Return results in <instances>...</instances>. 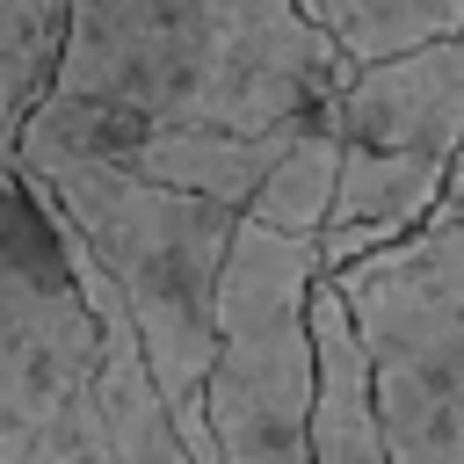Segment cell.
I'll use <instances>...</instances> for the list:
<instances>
[{"label":"cell","mask_w":464,"mask_h":464,"mask_svg":"<svg viewBox=\"0 0 464 464\" xmlns=\"http://www.w3.org/2000/svg\"><path fill=\"white\" fill-rule=\"evenodd\" d=\"M348 72L297 0H65L29 130L246 218L268 167L334 123Z\"/></svg>","instance_id":"1"},{"label":"cell","mask_w":464,"mask_h":464,"mask_svg":"<svg viewBox=\"0 0 464 464\" xmlns=\"http://www.w3.org/2000/svg\"><path fill=\"white\" fill-rule=\"evenodd\" d=\"M58 44L0 58V464H123L102 406V319L80 290V232L22 167Z\"/></svg>","instance_id":"2"},{"label":"cell","mask_w":464,"mask_h":464,"mask_svg":"<svg viewBox=\"0 0 464 464\" xmlns=\"http://www.w3.org/2000/svg\"><path fill=\"white\" fill-rule=\"evenodd\" d=\"M22 167L36 174V188L65 210V225L87 239V254L123 290L145 370L167 399V420H174L188 464H218L210 420H203V384L218 362V290H225V254L239 232V210L188 196V188H160L116 160L44 138L29 123H22Z\"/></svg>","instance_id":"3"},{"label":"cell","mask_w":464,"mask_h":464,"mask_svg":"<svg viewBox=\"0 0 464 464\" xmlns=\"http://www.w3.org/2000/svg\"><path fill=\"white\" fill-rule=\"evenodd\" d=\"M370 355L384 464H464V167L435 218L334 276Z\"/></svg>","instance_id":"4"},{"label":"cell","mask_w":464,"mask_h":464,"mask_svg":"<svg viewBox=\"0 0 464 464\" xmlns=\"http://www.w3.org/2000/svg\"><path fill=\"white\" fill-rule=\"evenodd\" d=\"M334 210L319 232V268L341 276L406 232H420L464 160V29L370 58L334 102Z\"/></svg>","instance_id":"5"},{"label":"cell","mask_w":464,"mask_h":464,"mask_svg":"<svg viewBox=\"0 0 464 464\" xmlns=\"http://www.w3.org/2000/svg\"><path fill=\"white\" fill-rule=\"evenodd\" d=\"M319 239L268 232L239 218L218 290V362L203 384V420L218 464H312V283Z\"/></svg>","instance_id":"6"},{"label":"cell","mask_w":464,"mask_h":464,"mask_svg":"<svg viewBox=\"0 0 464 464\" xmlns=\"http://www.w3.org/2000/svg\"><path fill=\"white\" fill-rule=\"evenodd\" d=\"M312 362H319L312 464H384V428H377V399H370V355L355 341V319H348V297L334 290V276L312 283Z\"/></svg>","instance_id":"7"},{"label":"cell","mask_w":464,"mask_h":464,"mask_svg":"<svg viewBox=\"0 0 464 464\" xmlns=\"http://www.w3.org/2000/svg\"><path fill=\"white\" fill-rule=\"evenodd\" d=\"M355 65L370 58H399L413 44H435L450 29H464V0H297Z\"/></svg>","instance_id":"8"},{"label":"cell","mask_w":464,"mask_h":464,"mask_svg":"<svg viewBox=\"0 0 464 464\" xmlns=\"http://www.w3.org/2000/svg\"><path fill=\"white\" fill-rule=\"evenodd\" d=\"M334 174H341V145H334V123H319L268 167V181L254 188L246 218L268 225V232H290V239H319L326 210H334Z\"/></svg>","instance_id":"9"},{"label":"cell","mask_w":464,"mask_h":464,"mask_svg":"<svg viewBox=\"0 0 464 464\" xmlns=\"http://www.w3.org/2000/svg\"><path fill=\"white\" fill-rule=\"evenodd\" d=\"M160 464H188V450H167V457H160Z\"/></svg>","instance_id":"10"},{"label":"cell","mask_w":464,"mask_h":464,"mask_svg":"<svg viewBox=\"0 0 464 464\" xmlns=\"http://www.w3.org/2000/svg\"><path fill=\"white\" fill-rule=\"evenodd\" d=\"M457 167H464V160H457Z\"/></svg>","instance_id":"11"}]
</instances>
